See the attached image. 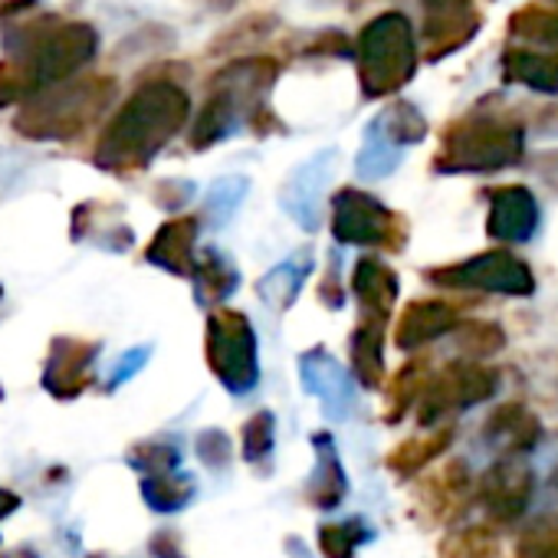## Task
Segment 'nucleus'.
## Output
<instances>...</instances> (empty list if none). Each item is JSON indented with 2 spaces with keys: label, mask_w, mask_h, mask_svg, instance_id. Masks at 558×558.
I'll list each match as a JSON object with an SVG mask.
<instances>
[{
  "label": "nucleus",
  "mask_w": 558,
  "mask_h": 558,
  "mask_svg": "<svg viewBox=\"0 0 558 558\" xmlns=\"http://www.w3.org/2000/svg\"><path fill=\"white\" fill-rule=\"evenodd\" d=\"M187 116V93L171 80H151L122 102L93 158L106 171H138L184 129Z\"/></svg>",
  "instance_id": "f257e3e1"
},
{
  "label": "nucleus",
  "mask_w": 558,
  "mask_h": 558,
  "mask_svg": "<svg viewBox=\"0 0 558 558\" xmlns=\"http://www.w3.org/2000/svg\"><path fill=\"white\" fill-rule=\"evenodd\" d=\"M279 66L266 57H250L240 63H230L217 73L210 83V99L204 102L194 129H191V148H210L214 142L230 138L246 116L259 109L266 99Z\"/></svg>",
  "instance_id": "f03ea898"
},
{
  "label": "nucleus",
  "mask_w": 558,
  "mask_h": 558,
  "mask_svg": "<svg viewBox=\"0 0 558 558\" xmlns=\"http://www.w3.org/2000/svg\"><path fill=\"white\" fill-rule=\"evenodd\" d=\"M112 96H116V83L106 76L73 80L21 106L14 129L34 142H66V138L83 135L102 116Z\"/></svg>",
  "instance_id": "7ed1b4c3"
},
{
  "label": "nucleus",
  "mask_w": 558,
  "mask_h": 558,
  "mask_svg": "<svg viewBox=\"0 0 558 558\" xmlns=\"http://www.w3.org/2000/svg\"><path fill=\"white\" fill-rule=\"evenodd\" d=\"M417 70V40L401 11L378 14L359 34V80L368 99L395 96Z\"/></svg>",
  "instance_id": "20e7f679"
},
{
  "label": "nucleus",
  "mask_w": 558,
  "mask_h": 558,
  "mask_svg": "<svg viewBox=\"0 0 558 558\" xmlns=\"http://www.w3.org/2000/svg\"><path fill=\"white\" fill-rule=\"evenodd\" d=\"M525 135L515 122L466 119L444 135L437 171H499L522 158Z\"/></svg>",
  "instance_id": "39448f33"
},
{
  "label": "nucleus",
  "mask_w": 558,
  "mask_h": 558,
  "mask_svg": "<svg viewBox=\"0 0 558 558\" xmlns=\"http://www.w3.org/2000/svg\"><path fill=\"white\" fill-rule=\"evenodd\" d=\"M207 362L230 395H246L256 388V336L243 313H214L207 319Z\"/></svg>",
  "instance_id": "423d86ee"
},
{
  "label": "nucleus",
  "mask_w": 558,
  "mask_h": 558,
  "mask_svg": "<svg viewBox=\"0 0 558 558\" xmlns=\"http://www.w3.org/2000/svg\"><path fill=\"white\" fill-rule=\"evenodd\" d=\"M332 233L339 243L355 246H391L404 243V223L395 210H388L378 197L345 187L332 201Z\"/></svg>",
  "instance_id": "0eeeda50"
},
{
  "label": "nucleus",
  "mask_w": 558,
  "mask_h": 558,
  "mask_svg": "<svg viewBox=\"0 0 558 558\" xmlns=\"http://www.w3.org/2000/svg\"><path fill=\"white\" fill-rule=\"evenodd\" d=\"M430 283L447 290H480V293H502V296H529L535 290L529 266L502 250H486L473 259L434 269Z\"/></svg>",
  "instance_id": "6e6552de"
},
{
  "label": "nucleus",
  "mask_w": 558,
  "mask_h": 558,
  "mask_svg": "<svg viewBox=\"0 0 558 558\" xmlns=\"http://www.w3.org/2000/svg\"><path fill=\"white\" fill-rule=\"evenodd\" d=\"M499 388V375L493 368H483L476 362H460L434 375L421 391V424L437 427L450 414L466 411L470 404H480L493 398Z\"/></svg>",
  "instance_id": "1a4fd4ad"
},
{
  "label": "nucleus",
  "mask_w": 558,
  "mask_h": 558,
  "mask_svg": "<svg viewBox=\"0 0 558 558\" xmlns=\"http://www.w3.org/2000/svg\"><path fill=\"white\" fill-rule=\"evenodd\" d=\"M424 8V50L427 60H440L473 40L480 31V14L473 0H421Z\"/></svg>",
  "instance_id": "9d476101"
},
{
  "label": "nucleus",
  "mask_w": 558,
  "mask_h": 558,
  "mask_svg": "<svg viewBox=\"0 0 558 558\" xmlns=\"http://www.w3.org/2000/svg\"><path fill=\"white\" fill-rule=\"evenodd\" d=\"M300 378L310 395L319 398L329 421H345L355 408V385L352 375L339 365L336 355L326 349H313L300 359Z\"/></svg>",
  "instance_id": "9b49d317"
},
{
  "label": "nucleus",
  "mask_w": 558,
  "mask_h": 558,
  "mask_svg": "<svg viewBox=\"0 0 558 558\" xmlns=\"http://www.w3.org/2000/svg\"><path fill=\"white\" fill-rule=\"evenodd\" d=\"M99 359L96 342H76V339H57L50 349V359L44 365V388L60 398L73 401L80 398L93 381V365Z\"/></svg>",
  "instance_id": "f8f14e48"
},
{
  "label": "nucleus",
  "mask_w": 558,
  "mask_h": 558,
  "mask_svg": "<svg viewBox=\"0 0 558 558\" xmlns=\"http://www.w3.org/2000/svg\"><path fill=\"white\" fill-rule=\"evenodd\" d=\"M538 230V204L529 187L509 184L489 194L486 233L502 243H529Z\"/></svg>",
  "instance_id": "ddd939ff"
},
{
  "label": "nucleus",
  "mask_w": 558,
  "mask_h": 558,
  "mask_svg": "<svg viewBox=\"0 0 558 558\" xmlns=\"http://www.w3.org/2000/svg\"><path fill=\"white\" fill-rule=\"evenodd\" d=\"M529 496H532V470H525L515 457H506L480 480V499L496 522L519 519L529 506Z\"/></svg>",
  "instance_id": "4468645a"
},
{
  "label": "nucleus",
  "mask_w": 558,
  "mask_h": 558,
  "mask_svg": "<svg viewBox=\"0 0 558 558\" xmlns=\"http://www.w3.org/2000/svg\"><path fill=\"white\" fill-rule=\"evenodd\" d=\"M332 165H336V151H323L313 161H306L287 184L283 191V207L287 214L303 227V230H319V210H323V191L332 178Z\"/></svg>",
  "instance_id": "2eb2a0df"
},
{
  "label": "nucleus",
  "mask_w": 558,
  "mask_h": 558,
  "mask_svg": "<svg viewBox=\"0 0 558 558\" xmlns=\"http://www.w3.org/2000/svg\"><path fill=\"white\" fill-rule=\"evenodd\" d=\"M453 326H457V310L450 303L417 300L401 313L395 342H398V349H417V345L444 339L447 332H453Z\"/></svg>",
  "instance_id": "dca6fc26"
},
{
  "label": "nucleus",
  "mask_w": 558,
  "mask_h": 558,
  "mask_svg": "<svg viewBox=\"0 0 558 558\" xmlns=\"http://www.w3.org/2000/svg\"><path fill=\"white\" fill-rule=\"evenodd\" d=\"M194 240H197V217H174L155 233V240L145 250V259L168 269V272L191 276L194 263H197L194 259Z\"/></svg>",
  "instance_id": "f3484780"
},
{
  "label": "nucleus",
  "mask_w": 558,
  "mask_h": 558,
  "mask_svg": "<svg viewBox=\"0 0 558 558\" xmlns=\"http://www.w3.org/2000/svg\"><path fill=\"white\" fill-rule=\"evenodd\" d=\"M538 437H542V427H538L535 414H529L522 404H506L486 424V444L509 457L532 450L538 444Z\"/></svg>",
  "instance_id": "a211bd4d"
},
{
  "label": "nucleus",
  "mask_w": 558,
  "mask_h": 558,
  "mask_svg": "<svg viewBox=\"0 0 558 558\" xmlns=\"http://www.w3.org/2000/svg\"><path fill=\"white\" fill-rule=\"evenodd\" d=\"M313 444H316V470H313V480L306 483V499L319 509H336L342 496L349 493V480L339 463L336 440L329 434H316Z\"/></svg>",
  "instance_id": "6ab92c4d"
},
{
  "label": "nucleus",
  "mask_w": 558,
  "mask_h": 558,
  "mask_svg": "<svg viewBox=\"0 0 558 558\" xmlns=\"http://www.w3.org/2000/svg\"><path fill=\"white\" fill-rule=\"evenodd\" d=\"M398 276L391 266L378 263V259H362L355 266V276H352V293L359 296V303L365 306V313H372L368 319H388L391 316V306L398 300Z\"/></svg>",
  "instance_id": "aec40b11"
},
{
  "label": "nucleus",
  "mask_w": 558,
  "mask_h": 558,
  "mask_svg": "<svg viewBox=\"0 0 558 558\" xmlns=\"http://www.w3.org/2000/svg\"><path fill=\"white\" fill-rule=\"evenodd\" d=\"M194 293H197V303L201 306H214V303H223L236 293L240 287V272L233 266V259L220 250H204L194 263Z\"/></svg>",
  "instance_id": "412c9836"
},
{
  "label": "nucleus",
  "mask_w": 558,
  "mask_h": 558,
  "mask_svg": "<svg viewBox=\"0 0 558 558\" xmlns=\"http://www.w3.org/2000/svg\"><path fill=\"white\" fill-rule=\"evenodd\" d=\"M313 272V256L303 250V253H293L290 259H283L279 266H272L263 279H259V300L272 310H287L293 306L296 293L303 290L306 276Z\"/></svg>",
  "instance_id": "4be33fe9"
},
{
  "label": "nucleus",
  "mask_w": 558,
  "mask_h": 558,
  "mask_svg": "<svg viewBox=\"0 0 558 558\" xmlns=\"http://www.w3.org/2000/svg\"><path fill=\"white\" fill-rule=\"evenodd\" d=\"M502 76L509 83L555 96L558 93V57L535 53V50H506L502 53Z\"/></svg>",
  "instance_id": "5701e85b"
},
{
  "label": "nucleus",
  "mask_w": 558,
  "mask_h": 558,
  "mask_svg": "<svg viewBox=\"0 0 558 558\" xmlns=\"http://www.w3.org/2000/svg\"><path fill=\"white\" fill-rule=\"evenodd\" d=\"M381 319H362V326L352 332L349 339V359H352V372L362 385L378 388L381 385V372H385V355H381Z\"/></svg>",
  "instance_id": "b1692460"
},
{
  "label": "nucleus",
  "mask_w": 558,
  "mask_h": 558,
  "mask_svg": "<svg viewBox=\"0 0 558 558\" xmlns=\"http://www.w3.org/2000/svg\"><path fill=\"white\" fill-rule=\"evenodd\" d=\"M197 493V483L191 473H161V476H142V496L155 512H178L184 509Z\"/></svg>",
  "instance_id": "393cba45"
},
{
  "label": "nucleus",
  "mask_w": 558,
  "mask_h": 558,
  "mask_svg": "<svg viewBox=\"0 0 558 558\" xmlns=\"http://www.w3.org/2000/svg\"><path fill=\"white\" fill-rule=\"evenodd\" d=\"M401 151H404V148H398V145L385 135L381 122L375 119V122L368 125L365 145H362V151H359V174H362V178H385V174H391V171L401 165Z\"/></svg>",
  "instance_id": "a878e982"
},
{
  "label": "nucleus",
  "mask_w": 558,
  "mask_h": 558,
  "mask_svg": "<svg viewBox=\"0 0 558 558\" xmlns=\"http://www.w3.org/2000/svg\"><path fill=\"white\" fill-rule=\"evenodd\" d=\"M450 440H453V430H450V427H444V430H437V434H427V437H421V440H408L404 447H398V450L388 457V466H391L395 473L411 476V473H417L421 466H427Z\"/></svg>",
  "instance_id": "bb28decb"
},
{
  "label": "nucleus",
  "mask_w": 558,
  "mask_h": 558,
  "mask_svg": "<svg viewBox=\"0 0 558 558\" xmlns=\"http://www.w3.org/2000/svg\"><path fill=\"white\" fill-rule=\"evenodd\" d=\"M509 34L525 40V44H545L558 47V11H542V8H522L509 21Z\"/></svg>",
  "instance_id": "cd10ccee"
},
{
  "label": "nucleus",
  "mask_w": 558,
  "mask_h": 558,
  "mask_svg": "<svg viewBox=\"0 0 558 558\" xmlns=\"http://www.w3.org/2000/svg\"><path fill=\"white\" fill-rule=\"evenodd\" d=\"M372 525H365L362 519H349V522H332L323 525L319 532V548L326 558H352L359 545H365L372 538Z\"/></svg>",
  "instance_id": "c85d7f7f"
},
{
  "label": "nucleus",
  "mask_w": 558,
  "mask_h": 558,
  "mask_svg": "<svg viewBox=\"0 0 558 558\" xmlns=\"http://www.w3.org/2000/svg\"><path fill=\"white\" fill-rule=\"evenodd\" d=\"M378 122H381L385 135H388L398 148L414 145V142H421V138L427 135V122H424V116H421L411 102H398V106L385 109V112L378 116Z\"/></svg>",
  "instance_id": "c756f323"
},
{
  "label": "nucleus",
  "mask_w": 558,
  "mask_h": 558,
  "mask_svg": "<svg viewBox=\"0 0 558 558\" xmlns=\"http://www.w3.org/2000/svg\"><path fill=\"white\" fill-rule=\"evenodd\" d=\"M129 463L145 473V476H161V473H174L178 463H181V450L171 447V444H161V440H151V444H138L132 447L129 453Z\"/></svg>",
  "instance_id": "7c9ffc66"
},
{
  "label": "nucleus",
  "mask_w": 558,
  "mask_h": 558,
  "mask_svg": "<svg viewBox=\"0 0 558 558\" xmlns=\"http://www.w3.org/2000/svg\"><path fill=\"white\" fill-rule=\"evenodd\" d=\"M272 434H276L272 414H269V411L253 414V417L246 421V427H243V460L253 463V466L266 463L269 453H272Z\"/></svg>",
  "instance_id": "2f4dec72"
},
{
  "label": "nucleus",
  "mask_w": 558,
  "mask_h": 558,
  "mask_svg": "<svg viewBox=\"0 0 558 558\" xmlns=\"http://www.w3.org/2000/svg\"><path fill=\"white\" fill-rule=\"evenodd\" d=\"M243 194H246V178H223V181H217L210 187V197H207V220L214 227H223L233 217V210L240 207Z\"/></svg>",
  "instance_id": "473e14b6"
},
{
  "label": "nucleus",
  "mask_w": 558,
  "mask_h": 558,
  "mask_svg": "<svg viewBox=\"0 0 558 558\" xmlns=\"http://www.w3.org/2000/svg\"><path fill=\"white\" fill-rule=\"evenodd\" d=\"M493 551H496V538L486 529H466L444 545L447 558H493Z\"/></svg>",
  "instance_id": "72a5a7b5"
},
{
  "label": "nucleus",
  "mask_w": 558,
  "mask_h": 558,
  "mask_svg": "<svg viewBox=\"0 0 558 558\" xmlns=\"http://www.w3.org/2000/svg\"><path fill=\"white\" fill-rule=\"evenodd\" d=\"M515 558H558V519L532 525Z\"/></svg>",
  "instance_id": "f704fd0d"
},
{
  "label": "nucleus",
  "mask_w": 558,
  "mask_h": 558,
  "mask_svg": "<svg viewBox=\"0 0 558 558\" xmlns=\"http://www.w3.org/2000/svg\"><path fill=\"white\" fill-rule=\"evenodd\" d=\"M197 457H201L210 470H227V466H230V457H233L227 434H223V430H204V434L197 437Z\"/></svg>",
  "instance_id": "c9c22d12"
},
{
  "label": "nucleus",
  "mask_w": 558,
  "mask_h": 558,
  "mask_svg": "<svg viewBox=\"0 0 558 558\" xmlns=\"http://www.w3.org/2000/svg\"><path fill=\"white\" fill-rule=\"evenodd\" d=\"M151 359V349H132V352H125L119 362H116V368H112V378H109V388H119L122 381H129L145 362Z\"/></svg>",
  "instance_id": "e433bc0d"
},
{
  "label": "nucleus",
  "mask_w": 558,
  "mask_h": 558,
  "mask_svg": "<svg viewBox=\"0 0 558 558\" xmlns=\"http://www.w3.org/2000/svg\"><path fill=\"white\" fill-rule=\"evenodd\" d=\"M319 300H323L329 310H342V306H345V283L339 279V266H336V259H332V266H329L326 279L319 283Z\"/></svg>",
  "instance_id": "4c0bfd02"
},
{
  "label": "nucleus",
  "mask_w": 558,
  "mask_h": 558,
  "mask_svg": "<svg viewBox=\"0 0 558 558\" xmlns=\"http://www.w3.org/2000/svg\"><path fill=\"white\" fill-rule=\"evenodd\" d=\"M191 194H194V184H187V181L161 184V191H158V204H161V207H168V210H178Z\"/></svg>",
  "instance_id": "58836bf2"
},
{
  "label": "nucleus",
  "mask_w": 558,
  "mask_h": 558,
  "mask_svg": "<svg viewBox=\"0 0 558 558\" xmlns=\"http://www.w3.org/2000/svg\"><path fill=\"white\" fill-rule=\"evenodd\" d=\"M151 551L158 555V558H178L181 551H178V542H174V535H155L151 538Z\"/></svg>",
  "instance_id": "ea45409f"
},
{
  "label": "nucleus",
  "mask_w": 558,
  "mask_h": 558,
  "mask_svg": "<svg viewBox=\"0 0 558 558\" xmlns=\"http://www.w3.org/2000/svg\"><path fill=\"white\" fill-rule=\"evenodd\" d=\"M21 509V496H14V493H8V489H0V519H8L11 512H17Z\"/></svg>",
  "instance_id": "a19ab883"
},
{
  "label": "nucleus",
  "mask_w": 558,
  "mask_h": 558,
  "mask_svg": "<svg viewBox=\"0 0 558 558\" xmlns=\"http://www.w3.org/2000/svg\"><path fill=\"white\" fill-rule=\"evenodd\" d=\"M551 489H558V473H555V480H551Z\"/></svg>",
  "instance_id": "79ce46f5"
},
{
  "label": "nucleus",
  "mask_w": 558,
  "mask_h": 558,
  "mask_svg": "<svg viewBox=\"0 0 558 558\" xmlns=\"http://www.w3.org/2000/svg\"><path fill=\"white\" fill-rule=\"evenodd\" d=\"M0 398H4V391H0Z\"/></svg>",
  "instance_id": "37998d69"
},
{
  "label": "nucleus",
  "mask_w": 558,
  "mask_h": 558,
  "mask_svg": "<svg viewBox=\"0 0 558 558\" xmlns=\"http://www.w3.org/2000/svg\"><path fill=\"white\" fill-rule=\"evenodd\" d=\"M0 293H4V290H0Z\"/></svg>",
  "instance_id": "c03bdc74"
}]
</instances>
